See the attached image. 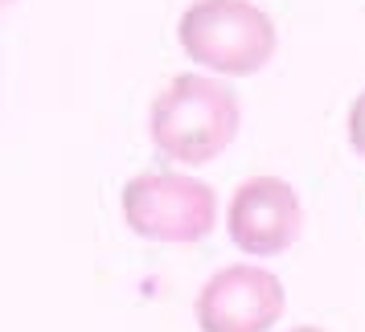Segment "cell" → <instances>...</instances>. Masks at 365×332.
Returning <instances> with one entry per match:
<instances>
[{"instance_id":"1","label":"cell","mask_w":365,"mask_h":332,"mask_svg":"<svg viewBox=\"0 0 365 332\" xmlns=\"http://www.w3.org/2000/svg\"><path fill=\"white\" fill-rule=\"evenodd\" d=\"M238 123H242L238 95L222 78H205V74H173L148 111L156 152L193 168L210 165L230 148Z\"/></svg>"},{"instance_id":"2","label":"cell","mask_w":365,"mask_h":332,"mask_svg":"<svg viewBox=\"0 0 365 332\" xmlns=\"http://www.w3.org/2000/svg\"><path fill=\"white\" fill-rule=\"evenodd\" d=\"M177 37L197 66L226 78L259 74L275 53V25L250 0H193L181 13Z\"/></svg>"},{"instance_id":"3","label":"cell","mask_w":365,"mask_h":332,"mask_svg":"<svg viewBox=\"0 0 365 332\" xmlns=\"http://www.w3.org/2000/svg\"><path fill=\"white\" fill-rule=\"evenodd\" d=\"M123 222L128 230L168 242V247H189L210 238L217 222V193L197 177H185L177 168H148L135 172L123 185Z\"/></svg>"},{"instance_id":"4","label":"cell","mask_w":365,"mask_h":332,"mask_svg":"<svg viewBox=\"0 0 365 332\" xmlns=\"http://www.w3.org/2000/svg\"><path fill=\"white\" fill-rule=\"evenodd\" d=\"M287 291L279 275L255 263H234L214 271L197 296L201 332H271L283 320Z\"/></svg>"},{"instance_id":"5","label":"cell","mask_w":365,"mask_h":332,"mask_svg":"<svg viewBox=\"0 0 365 332\" xmlns=\"http://www.w3.org/2000/svg\"><path fill=\"white\" fill-rule=\"evenodd\" d=\"M226 226H230V242L242 254L271 259L299 238L304 209H299L296 189L283 177H250L234 189Z\"/></svg>"},{"instance_id":"6","label":"cell","mask_w":365,"mask_h":332,"mask_svg":"<svg viewBox=\"0 0 365 332\" xmlns=\"http://www.w3.org/2000/svg\"><path fill=\"white\" fill-rule=\"evenodd\" d=\"M349 148L357 156H365V90L349 107Z\"/></svg>"},{"instance_id":"7","label":"cell","mask_w":365,"mask_h":332,"mask_svg":"<svg viewBox=\"0 0 365 332\" xmlns=\"http://www.w3.org/2000/svg\"><path fill=\"white\" fill-rule=\"evenodd\" d=\"M287 332H324V328H316V324H299V328H287Z\"/></svg>"},{"instance_id":"8","label":"cell","mask_w":365,"mask_h":332,"mask_svg":"<svg viewBox=\"0 0 365 332\" xmlns=\"http://www.w3.org/2000/svg\"><path fill=\"white\" fill-rule=\"evenodd\" d=\"M9 4H13V0H0V13H4V9H9Z\"/></svg>"}]
</instances>
